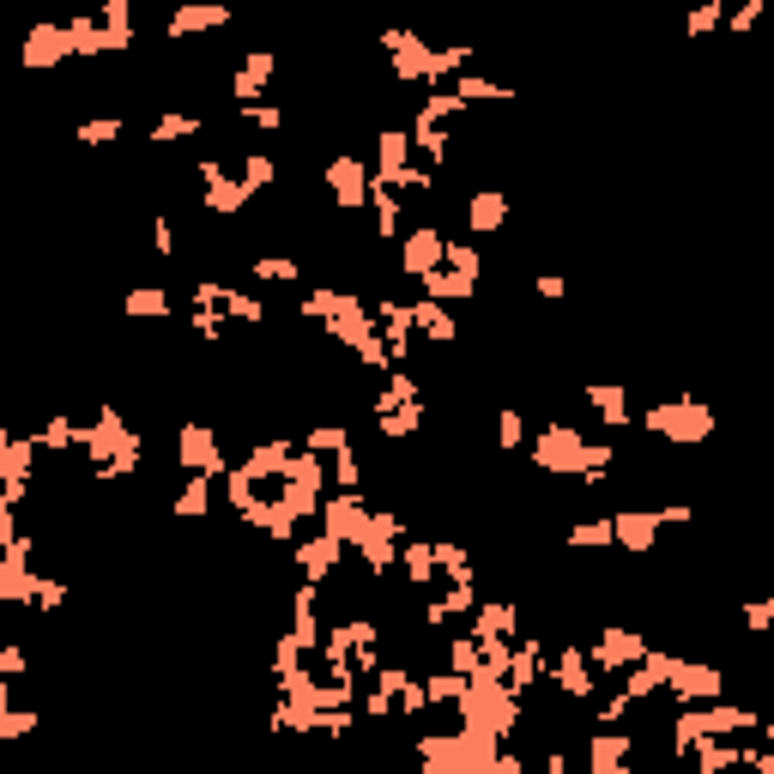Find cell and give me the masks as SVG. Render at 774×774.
<instances>
[{"mask_svg":"<svg viewBox=\"0 0 774 774\" xmlns=\"http://www.w3.org/2000/svg\"><path fill=\"white\" fill-rule=\"evenodd\" d=\"M231 13L224 6H182L176 19H169V31H206V24H224Z\"/></svg>","mask_w":774,"mask_h":774,"instance_id":"cell-1","label":"cell"},{"mask_svg":"<svg viewBox=\"0 0 774 774\" xmlns=\"http://www.w3.org/2000/svg\"><path fill=\"white\" fill-rule=\"evenodd\" d=\"M31 726H37V714H24V708H6V714H0V738H24Z\"/></svg>","mask_w":774,"mask_h":774,"instance_id":"cell-2","label":"cell"}]
</instances>
